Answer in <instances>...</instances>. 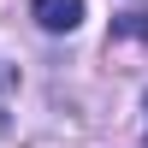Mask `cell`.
I'll return each instance as SVG.
<instances>
[{"label": "cell", "mask_w": 148, "mask_h": 148, "mask_svg": "<svg viewBox=\"0 0 148 148\" xmlns=\"http://www.w3.org/2000/svg\"><path fill=\"white\" fill-rule=\"evenodd\" d=\"M142 136H148V130H142Z\"/></svg>", "instance_id": "3"}, {"label": "cell", "mask_w": 148, "mask_h": 148, "mask_svg": "<svg viewBox=\"0 0 148 148\" xmlns=\"http://www.w3.org/2000/svg\"><path fill=\"white\" fill-rule=\"evenodd\" d=\"M30 18L42 24L47 36H71L83 24V0H30Z\"/></svg>", "instance_id": "1"}, {"label": "cell", "mask_w": 148, "mask_h": 148, "mask_svg": "<svg viewBox=\"0 0 148 148\" xmlns=\"http://www.w3.org/2000/svg\"><path fill=\"white\" fill-rule=\"evenodd\" d=\"M113 30H119V36H148V24H142V12H125Z\"/></svg>", "instance_id": "2"}]
</instances>
